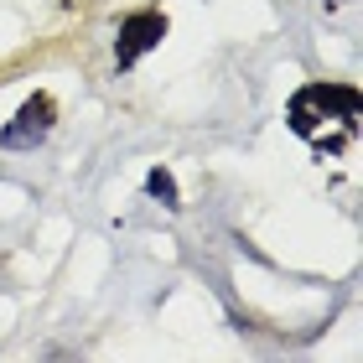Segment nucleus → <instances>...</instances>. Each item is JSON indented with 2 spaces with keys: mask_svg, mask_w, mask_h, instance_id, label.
I'll use <instances>...</instances> for the list:
<instances>
[{
  "mask_svg": "<svg viewBox=\"0 0 363 363\" xmlns=\"http://www.w3.org/2000/svg\"><path fill=\"white\" fill-rule=\"evenodd\" d=\"M52 125H57V99L52 94H31L21 109H16V120L0 130V145L6 151H37V145L52 135Z\"/></svg>",
  "mask_w": 363,
  "mask_h": 363,
  "instance_id": "nucleus-1",
  "label": "nucleus"
},
{
  "mask_svg": "<svg viewBox=\"0 0 363 363\" xmlns=\"http://www.w3.org/2000/svg\"><path fill=\"white\" fill-rule=\"evenodd\" d=\"M161 37H167V16H161V11L125 16V21H120V42H114V62H120V68H135L151 47H161Z\"/></svg>",
  "mask_w": 363,
  "mask_h": 363,
  "instance_id": "nucleus-2",
  "label": "nucleus"
},
{
  "mask_svg": "<svg viewBox=\"0 0 363 363\" xmlns=\"http://www.w3.org/2000/svg\"><path fill=\"white\" fill-rule=\"evenodd\" d=\"M145 192L161 197V208H182V192H177V177L167 167H151L145 172Z\"/></svg>",
  "mask_w": 363,
  "mask_h": 363,
  "instance_id": "nucleus-3",
  "label": "nucleus"
}]
</instances>
